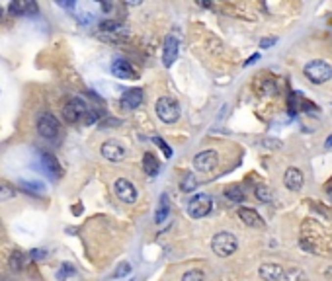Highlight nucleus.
<instances>
[{"mask_svg": "<svg viewBox=\"0 0 332 281\" xmlns=\"http://www.w3.org/2000/svg\"><path fill=\"white\" fill-rule=\"evenodd\" d=\"M25 254L24 252H20V250H14L12 254H10V260H8V266H10V270L12 272H22L24 268H25Z\"/></svg>", "mask_w": 332, "mask_h": 281, "instance_id": "nucleus-19", "label": "nucleus"}, {"mask_svg": "<svg viewBox=\"0 0 332 281\" xmlns=\"http://www.w3.org/2000/svg\"><path fill=\"white\" fill-rule=\"evenodd\" d=\"M195 187H197V180H195V176H193L191 172L184 174V178H182V182H180V189H182L184 193H190V191H193Z\"/></svg>", "mask_w": 332, "mask_h": 281, "instance_id": "nucleus-21", "label": "nucleus"}, {"mask_svg": "<svg viewBox=\"0 0 332 281\" xmlns=\"http://www.w3.org/2000/svg\"><path fill=\"white\" fill-rule=\"evenodd\" d=\"M143 170L147 172V176H157L159 174L161 166H159V160L155 158L153 152H145V156H143Z\"/></svg>", "mask_w": 332, "mask_h": 281, "instance_id": "nucleus-18", "label": "nucleus"}, {"mask_svg": "<svg viewBox=\"0 0 332 281\" xmlns=\"http://www.w3.org/2000/svg\"><path fill=\"white\" fill-rule=\"evenodd\" d=\"M327 146H332V135L329 137V139H327Z\"/></svg>", "mask_w": 332, "mask_h": 281, "instance_id": "nucleus-41", "label": "nucleus"}, {"mask_svg": "<svg viewBox=\"0 0 332 281\" xmlns=\"http://www.w3.org/2000/svg\"><path fill=\"white\" fill-rule=\"evenodd\" d=\"M211 250L219 258H229L238 250V240H237V236L233 233L221 231L211 238Z\"/></svg>", "mask_w": 332, "mask_h": 281, "instance_id": "nucleus-1", "label": "nucleus"}, {"mask_svg": "<svg viewBox=\"0 0 332 281\" xmlns=\"http://www.w3.org/2000/svg\"><path fill=\"white\" fill-rule=\"evenodd\" d=\"M303 72H305L307 80L313 82V84H325V82H329L332 78L331 63H327V61H323V59H315V61L307 63L305 69H303Z\"/></svg>", "mask_w": 332, "mask_h": 281, "instance_id": "nucleus-3", "label": "nucleus"}, {"mask_svg": "<svg viewBox=\"0 0 332 281\" xmlns=\"http://www.w3.org/2000/svg\"><path fill=\"white\" fill-rule=\"evenodd\" d=\"M143 100H145L143 88H131V90H127V92L123 94V98H121V108L127 110V112H133V110H137V108L143 104Z\"/></svg>", "mask_w": 332, "mask_h": 281, "instance_id": "nucleus-11", "label": "nucleus"}, {"mask_svg": "<svg viewBox=\"0 0 332 281\" xmlns=\"http://www.w3.org/2000/svg\"><path fill=\"white\" fill-rule=\"evenodd\" d=\"M284 268L280 264H262L258 270V276L264 281H282L284 280Z\"/></svg>", "mask_w": 332, "mask_h": 281, "instance_id": "nucleus-14", "label": "nucleus"}, {"mask_svg": "<svg viewBox=\"0 0 332 281\" xmlns=\"http://www.w3.org/2000/svg\"><path fill=\"white\" fill-rule=\"evenodd\" d=\"M72 213H76V215L82 213V205H80V207H72Z\"/></svg>", "mask_w": 332, "mask_h": 281, "instance_id": "nucleus-40", "label": "nucleus"}, {"mask_svg": "<svg viewBox=\"0 0 332 281\" xmlns=\"http://www.w3.org/2000/svg\"><path fill=\"white\" fill-rule=\"evenodd\" d=\"M153 140H155V144H157V146H159V148H161V150L165 152L166 158H170V156H172V148H170V146L166 144L165 139H161V137H155Z\"/></svg>", "mask_w": 332, "mask_h": 281, "instance_id": "nucleus-32", "label": "nucleus"}, {"mask_svg": "<svg viewBox=\"0 0 332 281\" xmlns=\"http://www.w3.org/2000/svg\"><path fill=\"white\" fill-rule=\"evenodd\" d=\"M217 164H219V154H217V150L207 148V150H201V152H197V154L193 156V166H195V170H199V172H213V170L217 168Z\"/></svg>", "mask_w": 332, "mask_h": 281, "instance_id": "nucleus-7", "label": "nucleus"}, {"mask_svg": "<svg viewBox=\"0 0 332 281\" xmlns=\"http://www.w3.org/2000/svg\"><path fill=\"white\" fill-rule=\"evenodd\" d=\"M180 281H205V274L201 270H190L182 276Z\"/></svg>", "mask_w": 332, "mask_h": 281, "instance_id": "nucleus-29", "label": "nucleus"}, {"mask_svg": "<svg viewBox=\"0 0 332 281\" xmlns=\"http://www.w3.org/2000/svg\"><path fill=\"white\" fill-rule=\"evenodd\" d=\"M211 209H213V199L207 193H197L188 203V213L191 219H203L211 213Z\"/></svg>", "mask_w": 332, "mask_h": 281, "instance_id": "nucleus-4", "label": "nucleus"}, {"mask_svg": "<svg viewBox=\"0 0 332 281\" xmlns=\"http://www.w3.org/2000/svg\"><path fill=\"white\" fill-rule=\"evenodd\" d=\"M114 193L118 195L119 201L131 205L137 201V187L133 186V182H129L127 178H118L114 182Z\"/></svg>", "mask_w": 332, "mask_h": 281, "instance_id": "nucleus-6", "label": "nucleus"}, {"mask_svg": "<svg viewBox=\"0 0 332 281\" xmlns=\"http://www.w3.org/2000/svg\"><path fill=\"white\" fill-rule=\"evenodd\" d=\"M284 184H285V187H287L289 191H299V189L303 187V184H305L303 172H301L299 168H295V166L287 168L285 174H284Z\"/></svg>", "mask_w": 332, "mask_h": 281, "instance_id": "nucleus-12", "label": "nucleus"}, {"mask_svg": "<svg viewBox=\"0 0 332 281\" xmlns=\"http://www.w3.org/2000/svg\"><path fill=\"white\" fill-rule=\"evenodd\" d=\"M45 254H47L45 250H41V248H37V250H31V254H29V256H31L33 260H41V258H45Z\"/></svg>", "mask_w": 332, "mask_h": 281, "instance_id": "nucleus-36", "label": "nucleus"}, {"mask_svg": "<svg viewBox=\"0 0 332 281\" xmlns=\"http://www.w3.org/2000/svg\"><path fill=\"white\" fill-rule=\"evenodd\" d=\"M20 186H22L27 193H33V195H41V193H43V184H39V182H25V180H20Z\"/></svg>", "mask_w": 332, "mask_h": 281, "instance_id": "nucleus-25", "label": "nucleus"}, {"mask_svg": "<svg viewBox=\"0 0 332 281\" xmlns=\"http://www.w3.org/2000/svg\"><path fill=\"white\" fill-rule=\"evenodd\" d=\"M100 31L116 35V33H127V27L116 20H104V22H100Z\"/></svg>", "mask_w": 332, "mask_h": 281, "instance_id": "nucleus-17", "label": "nucleus"}, {"mask_svg": "<svg viewBox=\"0 0 332 281\" xmlns=\"http://www.w3.org/2000/svg\"><path fill=\"white\" fill-rule=\"evenodd\" d=\"M297 112H299V106H297V92H291V96H289V114L295 116Z\"/></svg>", "mask_w": 332, "mask_h": 281, "instance_id": "nucleus-33", "label": "nucleus"}, {"mask_svg": "<svg viewBox=\"0 0 332 281\" xmlns=\"http://www.w3.org/2000/svg\"><path fill=\"white\" fill-rule=\"evenodd\" d=\"M119 125H121L119 119H108V121H106V127H119Z\"/></svg>", "mask_w": 332, "mask_h": 281, "instance_id": "nucleus-37", "label": "nucleus"}, {"mask_svg": "<svg viewBox=\"0 0 332 281\" xmlns=\"http://www.w3.org/2000/svg\"><path fill=\"white\" fill-rule=\"evenodd\" d=\"M131 270H133V268H131L129 264H119V266H118V270L112 274V278H114V280L125 278V276H129V274H131Z\"/></svg>", "mask_w": 332, "mask_h": 281, "instance_id": "nucleus-30", "label": "nucleus"}, {"mask_svg": "<svg viewBox=\"0 0 332 281\" xmlns=\"http://www.w3.org/2000/svg\"><path fill=\"white\" fill-rule=\"evenodd\" d=\"M284 280L285 281H309V278H307V274H305L303 270L291 268V270L284 272Z\"/></svg>", "mask_w": 332, "mask_h": 281, "instance_id": "nucleus-22", "label": "nucleus"}, {"mask_svg": "<svg viewBox=\"0 0 332 281\" xmlns=\"http://www.w3.org/2000/svg\"><path fill=\"white\" fill-rule=\"evenodd\" d=\"M168 215H170V197H168L166 193H163V195H161L159 209H157V213H155V223H157V225L165 223L166 219H168Z\"/></svg>", "mask_w": 332, "mask_h": 281, "instance_id": "nucleus-16", "label": "nucleus"}, {"mask_svg": "<svg viewBox=\"0 0 332 281\" xmlns=\"http://www.w3.org/2000/svg\"><path fill=\"white\" fill-rule=\"evenodd\" d=\"M225 195H227V199H231L233 203H242V201L246 199L242 187H238V186H229V187L225 189Z\"/></svg>", "mask_w": 332, "mask_h": 281, "instance_id": "nucleus-20", "label": "nucleus"}, {"mask_svg": "<svg viewBox=\"0 0 332 281\" xmlns=\"http://www.w3.org/2000/svg\"><path fill=\"white\" fill-rule=\"evenodd\" d=\"M276 41H278L276 37H264V39H260V47L262 49H270L272 45H276Z\"/></svg>", "mask_w": 332, "mask_h": 281, "instance_id": "nucleus-34", "label": "nucleus"}, {"mask_svg": "<svg viewBox=\"0 0 332 281\" xmlns=\"http://www.w3.org/2000/svg\"><path fill=\"white\" fill-rule=\"evenodd\" d=\"M178 49H180V41H178V37H174V35H166L165 51H163V65H165L166 69H170V67L176 63V59H178Z\"/></svg>", "mask_w": 332, "mask_h": 281, "instance_id": "nucleus-10", "label": "nucleus"}, {"mask_svg": "<svg viewBox=\"0 0 332 281\" xmlns=\"http://www.w3.org/2000/svg\"><path fill=\"white\" fill-rule=\"evenodd\" d=\"M63 117H65L67 123H76V121H80V116L74 112V108H72L69 102H67L65 108H63Z\"/></svg>", "mask_w": 332, "mask_h": 281, "instance_id": "nucleus-26", "label": "nucleus"}, {"mask_svg": "<svg viewBox=\"0 0 332 281\" xmlns=\"http://www.w3.org/2000/svg\"><path fill=\"white\" fill-rule=\"evenodd\" d=\"M74 274H76V268H74L72 264H63L61 270L57 272V280L65 281L67 278H71V276H74Z\"/></svg>", "mask_w": 332, "mask_h": 281, "instance_id": "nucleus-28", "label": "nucleus"}, {"mask_svg": "<svg viewBox=\"0 0 332 281\" xmlns=\"http://www.w3.org/2000/svg\"><path fill=\"white\" fill-rule=\"evenodd\" d=\"M155 112L159 116V119L166 123V125H172L180 119V114H182V108H180V102L170 98V96H163L157 100L155 104Z\"/></svg>", "mask_w": 332, "mask_h": 281, "instance_id": "nucleus-2", "label": "nucleus"}, {"mask_svg": "<svg viewBox=\"0 0 332 281\" xmlns=\"http://www.w3.org/2000/svg\"><path fill=\"white\" fill-rule=\"evenodd\" d=\"M8 12H10V16H24V14H25V2H22V0H12L10 6H8Z\"/></svg>", "mask_w": 332, "mask_h": 281, "instance_id": "nucleus-27", "label": "nucleus"}, {"mask_svg": "<svg viewBox=\"0 0 332 281\" xmlns=\"http://www.w3.org/2000/svg\"><path fill=\"white\" fill-rule=\"evenodd\" d=\"M59 129H61L59 119L53 114H49V112L39 114V117H37V133L43 139H55L59 135Z\"/></svg>", "mask_w": 332, "mask_h": 281, "instance_id": "nucleus-5", "label": "nucleus"}, {"mask_svg": "<svg viewBox=\"0 0 332 281\" xmlns=\"http://www.w3.org/2000/svg\"><path fill=\"white\" fill-rule=\"evenodd\" d=\"M327 280L332 281V266L329 268V270H327Z\"/></svg>", "mask_w": 332, "mask_h": 281, "instance_id": "nucleus-39", "label": "nucleus"}, {"mask_svg": "<svg viewBox=\"0 0 332 281\" xmlns=\"http://www.w3.org/2000/svg\"><path fill=\"white\" fill-rule=\"evenodd\" d=\"M69 104L74 108V112L80 116V119H82V117L86 116V112L90 110V108H88V104H86L82 98H71V100H69Z\"/></svg>", "mask_w": 332, "mask_h": 281, "instance_id": "nucleus-24", "label": "nucleus"}, {"mask_svg": "<svg viewBox=\"0 0 332 281\" xmlns=\"http://www.w3.org/2000/svg\"><path fill=\"white\" fill-rule=\"evenodd\" d=\"M41 162H43L47 174H51L53 178H61L63 176V168H61V164L57 162V158L51 152H41Z\"/></svg>", "mask_w": 332, "mask_h": 281, "instance_id": "nucleus-15", "label": "nucleus"}, {"mask_svg": "<svg viewBox=\"0 0 332 281\" xmlns=\"http://www.w3.org/2000/svg\"><path fill=\"white\" fill-rule=\"evenodd\" d=\"M258 59H260V55H258V53H256V55H252V57H250V59H248V61L244 63V67H250V65H254V63H256Z\"/></svg>", "mask_w": 332, "mask_h": 281, "instance_id": "nucleus-38", "label": "nucleus"}, {"mask_svg": "<svg viewBox=\"0 0 332 281\" xmlns=\"http://www.w3.org/2000/svg\"><path fill=\"white\" fill-rule=\"evenodd\" d=\"M14 195H16V189H12L10 186H0V201L12 199Z\"/></svg>", "mask_w": 332, "mask_h": 281, "instance_id": "nucleus-31", "label": "nucleus"}, {"mask_svg": "<svg viewBox=\"0 0 332 281\" xmlns=\"http://www.w3.org/2000/svg\"><path fill=\"white\" fill-rule=\"evenodd\" d=\"M100 152L106 160L110 162H121L125 156H127V150L123 144H119L118 140H106L102 146H100Z\"/></svg>", "mask_w": 332, "mask_h": 281, "instance_id": "nucleus-8", "label": "nucleus"}, {"mask_svg": "<svg viewBox=\"0 0 332 281\" xmlns=\"http://www.w3.org/2000/svg\"><path fill=\"white\" fill-rule=\"evenodd\" d=\"M2 14H4V8H2V6H0V18H2Z\"/></svg>", "mask_w": 332, "mask_h": 281, "instance_id": "nucleus-42", "label": "nucleus"}, {"mask_svg": "<svg viewBox=\"0 0 332 281\" xmlns=\"http://www.w3.org/2000/svg\"><path fill=\"white\" fill-rule=\"evenodd\" d=\"M254 193H256V197H258L262 203H272V201H274V193H272V189H270L268 186H258V187L254 189Z\"/></svg>", "mask_w": 332, "mask_h": 281, "instance_id": "nucleus-23", "label": "nucleus"}, {"mask_svg": "<svg viewBox=\"0 0 332 281\" xmlns=\"http://www.w3.org/2000/svg\"><path fill=\"white\" fill-rule=\"evenodd\" d=\"M112 74L119 80H137V70L131 67V63L123 61V59H118L112 63Z\"/></svg>", "mask_w": 332, "mask_h": 281, "instance_id": "nucleus-9", "label": "nucleus"}, {"mask_svg": "<svg viewBox=\"0 0 332 281\" xmlns=\"http://www.w3.org/2000/svg\"><path fill=\"white\" fill-rule=\"evenodd\" d=\"M238 219H240L246 227H250V229H262V227H264L262 217H260L254 209H250V207H240V209H238Z\"/></svg>", "mask_w": 332, "mask_h": 281, "instance_id": "nucleus-13", "label": "nucleus"}, {"mask_svg": "<svg viewBox=\"0 0 332 281\" xmlns=\"http://www.w3.org/2000/svg\"><path fill=\"white\" fill-rule=\"evenodd\" d=\"M37 14V4L35 2H25V14L24 16H33Z\"/></svg>", "mask_w": 332, "mask_h": 281, "instance_id": "nucleus-35", "label": "nucleus"}]
</instances>
